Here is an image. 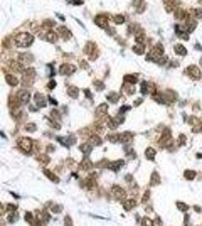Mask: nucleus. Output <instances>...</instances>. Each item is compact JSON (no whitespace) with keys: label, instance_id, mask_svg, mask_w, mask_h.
Returning <instances> with one entry per match:
<instances>
[{"label":"nucleus","instance_id":"12","mask_svg":"<svg viewBox=\"0 0 202 226\" xmlns=\"http://www.w3.org/2000/svg\"><path fill=\"white\" fill-rule=\"evenodd\" d=\"M69 95H71V96H76V95H78V90H76V88H69Z\"/></svg>","mask_w":202,"mask_h":226},{"label":"nucleus","instance_id":"16","mask_svg":"<svg viewBox=\"0 0 202 226\" xmlns=\"http://www.w3.org/2000/svg\"><path fill=\"white\" fill-rule=\"evenodd\" d=\"M66 226H71V218H66Z\"/></svg>","mask_w":202,"mask_h":226},{"label":"nucleus","instance_id":"11","mask_svg":"<svg viewBox=\"0 0 202 226\" xmlns=\"http://www.w3.org/2000/svg\"><path fill=\"white\" fill-rule=\"evenodd\" d=\"M147 157L148 159H153V149H148L147 150Z\"/></svg>","mask_w":202,"mask_h":226},{"label":"nucleus","instance_id":"7","mask_svg":"<svg viewBox=\"0 0 202 226\" xmlns=\"http://www.w3.org/2000/svg\"><path fill=\"white\" fill-rule=\"evenodd\" d=\"M59 32H63V37H64V39H69V37H71V34H69L68 29H59Z\"/></svg>","mask_w":202,"mask_h":226},{"label":"nucleus","instance_id":"15","mask_svg":"<svg viewBox=\"0 0 202 226\" xmlns=\"http://www.w3.org/2000/svg\"><path fill=\"white\" fill-rule=\"evenodd\" d=\"M179 208L182 209V211H185V209H187V206H185V204H182V203H179Z\"/></svg>","mask_w":202,"mask_h":226},{"label":"nucleus","instance_id":"6","mask_svg":"<svg viewBox=\"0 0 202 226\" xmlns=\"http://www.w3.org/2000/svg\"><path fill=\"white\" fill-rule=\"evenodd\" d=\"M121 165H123V160L113 162V164H111V169H113V170H118V169H120V167H121Z\"/></svg>","mask_w":202,"mask_h":226},{"label":"nucleus","instance_id":"1","mask_svg":"<svg viewBox=\"0 0 202 226\" xmlns=\"http://www.w3.org/2000/svg\"><path fill=\"white\" fill-rule=\"evenodd\" d=\"M32 41H34V37H32L31 34H26V32H22L20 36H17V44L19 47L22 46V47H27V46L32 44Z\"/></svg>","mask_w":202,"mask_h":226},{"label":"nucleus","instance_id":"4","mask_svg":"<svg viewBox=\"0 0 202 226\" xmlns=\"http://www.w3.org/2000/svg\"><path fill=\"white\" fill-rule=\"evenodd\" d=\"M74 71V66H71V64H64V66H61V73L63 74H71Z\"/></svg>","mask_w":202,"mask_h":226},{"label":"nucleus","instance_id":"13","mask_svg":"<svg viewBox=\"0 0 202 226\" xmlns=\"http://www.w3.org/2000/svg\"><path fill=\"white\" fill-rule=\"evenodd\" d=\"M123 20H125V19H123L121 15H116V17H115V22H116V24H121Z\"/></svg>","mask_w":202,"mask_h":226},{"label":"nucleus","instance_id":"10","mask_svg":"<svg viewBox=\"0 0 202 226\" xmlns=\"http://www.w3.org/2000/svg\"><path fill=\"white\" fill-rule=\"evenodd\" d=\"M142 221H143V226H153V224H152V221L148 219V218H145V219H142Z\"/></svg>","mask_w":202,"mask_h":226},{"label":"nucleus","instance_id":"9","mask_svg":"<svg viewBox=\"0 0 202 226\" xmlns=\"http://www.w3.org/2000/svg\"><path fill=\"white\" fill-rule=\"evenodd\" d=\"M81 150H83V152H84V154L91 152V145H89V144H84V145H83V147H81Z\"/></svg>","mask_w":202,"mask_h":226},{"label":"nucleus","instance_id":"2","mask_svg":"<svg viewBox=\"0 0 202 226\" xmlns=\"http://www.w3.org/2000/svg\"><path fill=\"white\" fill-rule=\"evenodd\" d=\"M19 147H22L26 152H31V147H32V142L29 139H20L19 140Z\"/></svg>","mask_w":202,"mask_h":226},{"label":"nucleus","instance_id":"5","mask_svg":"<svg viewBox=\"0 0 202 226\" xmlns=\"http://www.w3.org/2000/svg\"><path fill=\"white\" fill-rule=\"evenodd\" d=\"M175 52H177V54H182V56H184V54H185V47H184V46H180V44H177V46H175Z\"/></svg>","mask_w":202,"mask_h":226},{"label":"nucleus","instance_id":"3","mask_svg":"<svg viewBox=\"0 0 202 226\" xmlns=\"http://www.w3.org/2000/svg\"><path fill=\"white\" fill-rule=\"evenodd\" d=\"M187 73L190 74L192 78H195V79H199V78H200V74H199V69H197L195 66H190V68H187Z\"/></svg>","mask_w":202,"mask_h":226},{"label":"nucleus","instance_id":"14","mask_svg":"<svg viewBox=\"0 0 202 226\" xmlns=\"http://www.w3.org/2000/svg\"><path fill=\"white\" fill-rule=\"evenodd\" d=\"M194 175H195V174H194V172H185V177H187V179H192V177H194Z\"/></svg>","mask_w":202,"mask_h":226},{"label":"nucleus","instance_id":"8","mask_svg":"<svg viewBox=\"0 0 202 226\" xmlns=\"http://www.w3.org/2000/svg\"><path fill=\"white\" fill-rule=\"evenodd\" d=\"M108 100H110L111 103L118 101V95H116V93H111V95H108Z\"/></svg>","mask_w":202,"mask_h":226}]
</instances>
